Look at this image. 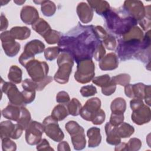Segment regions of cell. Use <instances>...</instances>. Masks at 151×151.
<instances>
[{"instance_id": "1", "label": "cell", "mask_w": 151, "mask_h": 151, "mask_svg": "<svg viewBox=\"0 0 151 151\" xmlns=\"http://www.w3.org/2000/svg\"><path fill=\"white\" fill-rule=\"evenodd\" d=\"M104 16L106 19L108 27L116 34H124L137 23V21L133 18H122L110 9Z\"/></svg>"}, {"instance_id": "2", "label": "cell", "mask_w": 151, "mask_h": 151, "mask_svg": "<svg viewBox=\"0 0 151 151\" xmlns=\"http://www.w3.org/2000/svg\"><path fill=\"white\" fill-rule=\"evenodd\" d=\"M61 52L57 60L59 68L54 76V80L59 83L64 84L68 81L74 62L73 58L69 52L64 51Z\"/></svg>"}, {"instance_id": "3", "label": "cell", "mask_w": 151, "mask_h": 151, "mask_svg": "<svg viewBox=\"0 0 151 151\" xmlns=\"http://www.w3.org/2000/svg\"><path fill=\"white\" fill-rule=\"evenodd\" d=\"M94 64L91 59L80 61L77 63V70L74 78L79 83H87L91 80L95 75Z\"/></svg>"}, {"instance_id": "4", "label": "cell", "mask_w": 151, "mask_h": 151, "mask_svg": "<svg viewBox=\"0 0 151 151\" xmlns=\"http://www.w3.org/2000/svg\"><path fill=\"white\" fill-rule=\"evenodd\" d=\"M65 129L71 136L72 143L76 150L83 149L86 146V138L83 128L75 121H70L65 124Z\"/></svg>"}, {"instance_id": "5", "label": "cell", "mask_w": 151, "mask_h": 151, "mask_svg": "<svg viewBox=\"0 0 151 151\" xmlns=\"http://www.w3.org/2000/svg\"><path fill=\"white\" fill-rule=\"evenodd\" d=\"M25 67L32 80L35 82H39L44 79L48 73V66L45 62L34 59L28 62Z\"/></svg>"}, {"instance_id": "6", "label": "cell", "mask_w": 151, "mask_h": 151, "mask_svg": "<svg viewBox=\"0 0 151 151\" xmlns=\"http://www.w3.org/2000/svg\"><path fill=\"white\" fill-rule=\"evenodd\" d=\"M45 48L44 44L40 40H34L28 42L24 48V52L21 55L19 61L23 65L34 59V55L43 51Z\"/></svg>"}, {"instance_id": "7", "label": "cell", "mask_w": 151, "mask_h": 151, "mask_svg": "<svg viewBox=\"0 0 151 151\" xmlns=\"http://www.w3.org/2000/svg\"><path fill=\"white\" fill-rule=\"evenodd\" d=\"M124 8L131 17L136 21L142 20L150 11V6L144 7L143 3L140 1H126L124 2Z\"/></svg>"}, {"instance_id": "8", "label": "cell", "mask_w": 151, "mask_h": 151, "mask_svg": "<svg viewBox=\"0 0 151 151\" xmlns=\"http://www.w3.org/2000/svg\"><path fill=\"white\" fill-rule=\"evenodd\" d=\"M44 130L45 134L55 142H60L64 139V135L60 128L57 120L51 116L47 117L43 122Z\"/></svg>"}, {"instance_id": "9", "label": "cell", "mask_w": 151, "mask_h": 151, "mask_svg": "<svg viewBox=\"0 0 151 151\" xmlns=\"http://www.w3.org/2000/svg\"><path fill=\"white\" fill-rule=\"evenodd\" d=\"M44 131L43 124L35 121L31 122L26 128L25 139L27 143L31 145L40 143Z\"/></svg>"}, {"instance_id": "10", "label": "cell", "mask_w": 151, "mask_h": 151, "mask_svg": "<svg viewBox=\"0 0 151 151\" xmlns=\"http://www.w3.org/2000/svg\"><path fill=\"white\" fill-rule=\"evenodd\" d=\"M1 39L3 48L9 57H13L17 54L20 50V44L15 41V38L12 37L9 31H5L1 34Z\"/></svg>"}, {"instance_id": "11", "label": "cell", "mask_w": 151, "mask_h": 151, "mask_svg": "<svg viewBox=\"0 0 151 151\" xmlns=\"http://www.w3.org/2000/svg\"><path fill=\"white\" fill-rule=\"evenodd\" d=\"M101 101L99 99L95 97L87 101L84 107L81 109L80 114L83 119L91 121L94 115L100 109Z\"/></svg>"}, {"instance_id": "12", "label": "cell", "mask_w": 151, "mask_h": 151, "mask_svg": "<svg viewBox=\"0 0 151 151\" xmlns=\"http://www.w3.org/2000/svg\"><path fill=\"white\" fill-rule=\"evenodd\" d=\"M23 130L22 127L18 123L14 124L9 121L2 122L1 124V135L4 134V138L9 137L17 139L20 137Z\"/></svg>"}, {"instance_id": "13", "label": "cell", "mask_w": 151, "mask_h": 151, "mask_svg": "<svg viewBox=\"0 0 151 151\" xmlns=\"http://www.w3.org/2000/svg\"><path fill=\"white\" fill-rule=\"evenodd\" d=\"M132 120L137 124L142 125L147 123L150 120V109L143 104L133 110Z\"/></svg>"}, {"instance_id": "14", "label": "cell", "mask_w": 151, "mask_h": 151, "mask_svg": "<svg viewBox=\"0 0 151 151\" xmlns=\"http://www.w3.org/2000/svg\"><path fill=\"white\" fill-rule=\"evenodd\" d=\"M4 91L8 97L10 103L14 105H21L24 103V99L22 93H20L15 85L4 82Z\"/></svg>"}, {"instance_id": "15", "label": "cell", "mask_w": 151, "mask_h": 151, "mask_svg": "<svg viewBox=\"0 0 151 151\" xmlns=\"http://www.w3.org/2000/svg\"><path fill=\"white\" fill-rule=\"evenodd\" d=\"M146 85L143 83L129 84L125 87V94L130 98L143 99L145 97Z\"/></svg>"}, {"instance_id": "16", "label": "cell", "mask_w": 151, "mask_h": 151, "mask_svg": "<svg viewBox=\"0 0 151 151\" xmlns=\"http://www.w3.org/2000/svg\"><path fill=\"white\" fill-rule=\"evenodd\" d=\"M22 21L26 24H34L38 19V12L36 8L31 6H25L21 11Z\"/></svg>"}, {"instance_id": "17", "label": "cell", "mask_w": 151, "mask_h": 151, "mask_svg": "<svg viewBox=\"0 0 151 151\" xmlns=\"http://www.w3.org/2000/svg\"><path fill=\"white\" fill-rule=\"evenodd\" d=\"M77 12L82 22L88 23L91 21L93 11L88 4L85 2L79 3L77 7Z\"/></svg>"}, {"instance_id": "18", "label": "cell", "mask_w": 151, "mask_h": 151, "mask_svg": "<svg viewBox=\"0 0 151 151\" xmlns=\"http://www.w3.org/2000/svg\"><path fill=\"white\" fill-rule=\"evenodd\" d=\"M118 65L119 62L117 56L114 53L107 54L99 63V66L103 70H114L118 67Z\"/></svg>"}, {"instance_id": "19", "label": "cell", "mask_w": 151, "mask_h": 151, "mask_svg": "<svg viewBox=\"0 0 151 151\" xmlns=\"http://www.w3.org/2000/svg\"><path fill=\"white\" fill-rule=\"evenodd\" d=\"M120 126H113V130L115 134L119 137H129L133 134L134 129L133 126L126 123H121Z\"/></svg>"}, {"instance_id": "20", "label": "cell", "mask_w": 151, "mask_h": 151, "mask_svg": "<svg viewBox=\"0 0 151 151\" xmlns=\"http://www.w3.org/2000/svg\"><path fill=\"white\" fill-rule=\"evenodd\" d=\"M2 114L5 118L17 122L20 116L21 108L11 104L2 111Z\"/></svg>"}, {"instance_id": "21", "label": "cell", "mask_w": 151, "mask_h": 151, "mask_svg": "<svg viewBox=\"0 0 151 151\" xmlns=\"http://www.w3.org/2000/svg\"><path fill=\"white\" fill-rule=\"evenodd\" d=\"M100 131V129L97 127H91L88 130L87 136L89 138V147H97L100 145L101 140Z\"/></svg>"}, {"instance_id": "22", "label": "cell", "mask_w": 151, "mask_h": 151, "mask_svg": "<svg viewBox=\"0 0 151 151\" xmlns=\"http://www.w3.org/2000/svg\"><path fill=\"white\" fill-rule=\"evenodd\" d=\"M89 5L94 8L99 15H104L109 10V4L105 1H88Z\"/></svg>"}, {"instance_id": "23", "label": "cell", "mask_w": 151, "mask_h": 151, "mask_svg": "<svg viewBox=\"0 0 151 151\" xmlns=\"http://www.w3.org/2000/svg\"><path fill=\"white\" fill-rule=\"evenodd\" d=\"M10 33L13 38L18 40L27 39L30 35V29L26 27H15L12 28Z\"/></svg>"}, {"instance_id": "24", "label": "cell", "mask_w": 151, "mask_h": 151, "mask_svg": "<svg viewBox=\"0 0 151 151\" xmlns=\"http://www.w3.org/2000/svg\"><path fill=\"white\" fill-rule=\"evenodd\" d=\"M32 27L42 37L51 30V28L48 24L42 18H40L36 22L33 24Z\"/></svg>"}, {"instance_id": "25", "label": "cell", "mask_w": 151, "mask_h": 151, "mask_svg": "<svg viewBox=\"0 0 151 151\" xmlns=\"http://www.w3.org/2000/svg\"><path fill=\"white\" fill-rule=\"evenodd\" d=\"M66 107L63 104H58L55 106L51 113V116L57 121H61L65 119L68 114Z\"/></svg>"}, {"instance_id": "26", "label": "cell", "mask_w": 151, "mask_h": 151, "mask_svg": "<svg viewBox=\"0 0 151 151\" xmlns=\"http://www.w3.org/2000/svg\"><path fill=\"white\" fill-rule=\"evenodd\" d=\"M31 121V115L29 111L25 107H21V114L17 121L18 124L21 126L24 130L26 129Z\"/></svg>"}, {"instance_id": "27", "label": "cell", "mask_w": 151, "mask_h": 151, "mask_svg": "<svg viewBox=\"0 0 151 151\" xmlns=\"http://www.w3.org/2000/svg\"><path fill=\"white\" fill-rule=\"evenodd\" d=\"M8 79L15 84L21 82L22 71L17 65H12L8 74Z\"/></svg>"}, {"instance_id": "28", "label": "cell", "mask_w": 151, "mask_h": 151, "mask_svg": "<svg viewBox=\"0 0 151 151\" xmlns=\"http://www.w3.org/2000/svg\"><path fill=\"white\" fill-rule=\"evenodd\" d=\"M126 103L123 98H116L113 100L111 104V110L112 113H122L126 110Z\"/></svg>"}, {"instance_id": "29", "label": "cell", "mask_w": 151, "mask_h": 151, "mask_svg": "<svg viewBox=\"0 0 151 151\" xmlns=\"http://www.w3.org/2000/svg\"><path fill=\"white\" fill-rule=\"evenodd\" d=\"M55 5L50 1H44L41 4V11L45 16L50 17L54 15L55 12Z\"/></svg>"}, {"instance_id": "30", "label": "cell", "mask_w": 151, "mask_h": 151, "mask_svg": "<svg viewBox=\"0 0 151 151\" xmlns=\"http://www.w3.org/2000/svg\"><path fill=\"white\" fill-rule=\"evenodd\" d=\"M68 113L72 116H76L80 114L81 109V103L77 99H73L72 100L67 104Z\"/></svg>"}, {"instance_id": "31", "label": "cell", "mask_w": 151, "mask_h": 151, "mask_svg": "<svg viewBox=\"0 0 151 151\" xmlns=\"http://www.w3.org/2000/svg\"><path fill=\"white\" fill-rule=\"evenodd\" d=\"M45 40L50 44L58 42L60 40V34L54 30H50L44 37Z\"/></svg>"}, {"instance_id": "32", "label": "cell", "mask_w": 151, "mask_h": 151, "mask_svg": "<svg viewBox=\"0 0 151 151\" xmlns=\"http://www.w3.org/2000/svg\"><path fill=\"white\" fill-rule=\"evenodd\" d=\"M61 51L59 47H49L45 50L44 55L45 58L47 60H53L57 58L58 54Z\"/></svg>"}, {"instance_id": "33", "label": "cell", "mask_w": 151, "mask_h": 151, "mask_svg": "<svg viewBox=\"0 0 151 151\" xmlns=\"http://www.w3.org/2000/svg\"><path fill=\"white\" fill-rule=\"evenodd\" d=\"M24 103L25 104L31 103L32 101L34 100L35 97V90H28V89H24V90L21 92Z\"/></svg>"}, {"instance_id": "34", "label": "cell", "mask_w": 151, "mask_h": 151, "mask_svg": "<svg viewBox=\"0 0 151 151\" xmlns=\"http://www.w3.org/2000/svg\"><path fill=\"white\" fill-rule=\"evenodd\" d=\"M111 79L116 84H119L121 86H126L130 82V77L127 74H122L117 75V76L113 77Z\"/></svg>"}, {"instance_id": "35", "label": "cell", "mask_w": 151, "mask_h": 151, "mask_svg": "<svg viewBox=\"0 0 151 151\" xmlns=\"http://www.w3.org/2000/svg\"><path fill=\"white\" fill-rule=\"evenodd\" d=\"M123 120H124L123 113H112L109 123L114 126H117L120 124L121 123H122Z\"/></svg>"}, {"instance_id": "36", "label": "cell", "mask_w": 151, "mask_h": 151, "mask_svg": "<svg viewBox=\"0 0 151 151\" xmlns=\"http://www.w3.org/2000/svg\"><path fill=\"white\" fill-rule=\"evenodd\" d=\"M80 93L83 97H89L97 93L96 88L93 85H88L83 86L80 90Z\"/></svg>"}, {"instance_id": "37", "label": "cell", "mask_w": 151, "mask_h": 151, "mask_svg": "<svg viewBox=\"0 0 151 151\" xmlns=\"http://www.w3.org/2000/svg\"><path fill=\"white\" fill-rule=\"evenodd\" d=\"M110 80V78L108 74L102 75L100 77H97L93 78V83L97 85L98 86H100L101 87L105 86Z\"/></svg>"}, {"instance_id": "38", "label": "cell", "mask_w": 151, "mask_h": 151, "mask_svg": "<svg viewBox=\"0 0 151 151\" xmlns=\"http://www.w3.org/2000/svg\"><path fill=\"white\" fill-rule=\"evenodd\" d=\"M116 83L111 80H110L108 84H107L105 86L102 87L101 92L103 94L106 96H110L112 93H113L116 90Z\"/></svg>"}, {"instance_id": "39", "label": "cell", "mask_w": 151, "mask_h": 151, "mask_svg": "<svg viewBox=\"0 0 151 151\" xmlns=\"http://www.w3.org/2000/svg\"><path fill=\"white\" fill-rule=\"evenodd\" d=\"M105 120V113L101 110L99 109L94 115L91 122L94 124H101Z\"/></svg>"}, {"instance_id": "40", "label": "cell", "mask_w": 151, "mask_h": 151, "mask_svg": "<svg viewBox=\"0 0 151 151\" xmlns=\"http://www.w3.org/2000/svg\"><path fill=\"white\" fill-rule=\"evenodd\" d=\"M56 101L58 103H60L63 104L67 103L70 101V97L67 93L62 91L59 92L56 97Z\"/></svg>"}, {"instance_id": "41", "label": "cell", "mask_w": 151, "mask_h": 151, "mask_svg": "<svg viewBox=\"0 0 151 151\" xmlns=\"http://www.w3.org/2000/svg\"><path fill=\"white\" fill-rule=\"evenodd\" d=\"M104 41V44L107 49L113 50L115 48L116 42L114 38L111 35H109Z\"/></svg>"}, {"instance_id": "42", "label": "cell", "mask_w": 151, "mask_h": 151, "mask_svg": "<svg viewBox=\"0 0 151 151\" xmlns=\"http://www.w3.org/2000/svg\"><path fill=\"white\" fill-rule=\"evenodd\" d=\"M52 81V78L50 76H47L44 79L42 80L37 82V90L38 91H41L43 90V88L45 87L46 85H47L48 83L51 82Z\"/></svg>"}, {"instance_id": "43", "label": "cell", "mask_w": 151, "mask_h": 151, "mask_svg": "<svg viewBox=\"0 0 151 151\" xmlns=\"http://www.w3.org/2000/svg\"><path fill=\"white\" fill-rule=\"evenodd\" d=\"M141 145V141L136 138L131 139L129 141L128 144H127V146H133L132 150H139L140 148Z\"/></svg>"}, {"instance_id": "44", "label": "cell", "mask_w": 151, "mask_h": 151, "mask_svg": "<svg viewBox=\"0 0 151 151\" xmlns=\"http://www.w3.org/2000/svg\"><path fill=\"white\" fill-rule=\"evenodd\" d=\"M145 99L146 104L149 106L150 105V86H146L145 93Z\"/></svg>"}, {"instance_id": "45", "label": "cell", "mask_w": 151, "mask_h": 151, "mask_svg": "<svg viewBox=\"0 0 151 151\" xmlns=\"http://www.w3.org/2000/svg\"><path fill=\"white\" fill-rule=\"evenodd\" d=\"M14 2L15 3H16L17 4L21 5H22V4H24L25 1H14Z\"/></svg>"}]
</instances>
